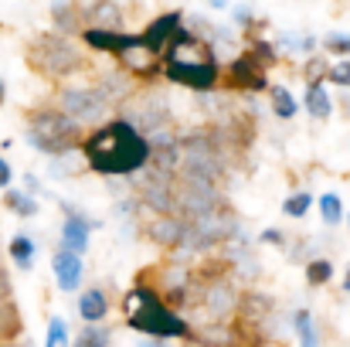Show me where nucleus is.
Here are the masks:
<instances>
[{
	"label": "nucleus",
	"mask_w": 350,
	"mask_h": 347,
	"mask_svg": "<svg viewBox=\"0 0 350 347\" xmlns=\"http://www.w3.org/2000/svg\"><path fill=\"white\" fill-rule=\"evenodd\" d=\"M228 79H232L234 89H255V92L269 89L265 68H262V62L255 55H238L232 62V68H228Z\"/></svg>",
	"instance_id": "9d476101"
},
{
	"label": "nucleus",
	"mask_w": 350,
	"mask_h": 347,
	"mask_svg": "<svg viewBox=\"0 0 350 347\" xmlns=\"http://www.w3.org/2000/svg\"><path fill=\"white\" fill-rule=\"evenodd\" d=\"M27 62L38 72H44L48 79H65V75L82 68V55H79V48L65 34H38L31 41Z\"/></svg>",
	"instance_id": "20e7f679"
},
{
	"label": "nucleus",
	"mask_w": 350,
	"mask_h": 347,
	"mask_svg": "<svg viewBox=\"0 0 350 347\" xmlns=\"http://www.w3.org/2000/svg\"><path fill=\"white\" fill-rule=\"evenodd\" d=\"M293 331L299 337V347H320V334H317V324H313V313L310 310H296Z\"/></svg>",
	"instance_id": "a211bd4d"
},
{
	"label": "nucleus",
	"mask_w": 350,
	"mask_h": 347,
	"mask_svg": "<svg viewBox=\"0 0 350 347\" xmlns=\"http://www.w3.org/2000/svg\"><path fill=\"white\" fill-rule=\"evenodd\" d=\"M323 44H327V51H334V55H347L350 58V34H344V31H330V34L323 38Z\"/></svg>",
	"instance_id": "7c9ffc66"
},
{
	"label": "nucleus",
	"mask_w": 350,
	"mask_h": 347,
	"mask_svg": "<svg viewBox=\"0 0 350 347\" xmlns=\"http://www.w3.org/2000/svg\"><path fill=\"white\" fill-rule=\"evenodd\" d=\"M262 242H272V245H282V231L265 229V231H262Z\"/></svg>",
	"instance_id": "e433bc0d"
},
{
	"label": "nucleus",
	"mask_w": 350,
	"mask_h": 347,
	"mask_svg": "<svg viewBox=\"0 0 350 347\" xmlns=\"http://www.w3.org/2000/svg\"><path fill=\"white\" fill-rule=\"evenodd\" d=\"M320 211H323V222L327 225H340L344 222V205H340L337 194H323L320 198Z\"/></svg>",
	"instance_id": "bb28decb"
},
{
	"label": "nucleus",
	"mask_w": 350,
	"mask_h": 347,
	"mask_svg": "<svg viewBox=\"0 0 350 347\" xmlns=\"http://www.w3.org/2000/svg\"><path fill=\"white\" fill-rule=\"evenodd\" d=\"M303 106H306V113L313 116V119H327V116L334 113V103H330V96H327L323 82H310V86H306Z\"/></svg>",
	"instance_id": "dca6fc26"
},
{
	"label": "nucleus",
	"mask_w": 350,
	"mask_h": 347,
	"mask_svg": "<svg viewBox=\"0 0 350 347\" xmlns=\"http://www.w3.org/2000/svg\"><path fill=\"white\" fill-rule=\"evenodd\" d=\"M232 307H234L232 286H225V283H215V286L208 290V310H211L215 317H225Z\"/></svg>",
	"instance_id": "aec40b11"
},
{
	"label": "nucleus",
	"mask_w": 350,
	"mask_h": 347,
	"mask_svg": "<svg viewBox=\"0 0 350 347\" xmlns=\"http://www.w3.org/2000/svg\"><path fill=\"white\" fill-rule=\"evenodd\" d=\"M7 252H10V259L17 262V269H31L38 248H34V238H27V235H14L10 245H7Z\"/></svg>",
	"instance_id": "6ab92c4d"
},
{
	"label": "nucleus",
	"mask_w": 350,
	"mask_h": 347,
	"mask_svg": "<svg viewBox=\"0 0 350 347\" xmlns=\"http://www.w3.org/2000/svg\"><path fill=\"white\" fill-rule=\"evenodd\" d=\"M24 188H27V194H34L38 191V177L34 174H24Z\"/></svg>",
	"instance_id": "4c0bfd02"
},
{
	"label": "nucleus",
	"mask_w": 350,
	"mask_h": 347,
	"mask_svg": "<svg viewBox=\"0 0 350 347\" xmlns=\"http://www.w3.org/2000/svg\"><path fill=\"white\" fill-rule=\"evenodd\" d=\"M129 327L139 331V334H150L153 341H163V337H191V327L150 290V286H139L129 293Z\"/></svg>",
	"instance_id": "f03ea898"
},
{
	"label": "nucleus",
	"mask_w": 350,
	"mask_h": 347,
	"mask_svg": "<svg viewBox=\"0 0 350 347\" xmlns=\"http://www.w3.org/2000/svg\"><path fill=\"white\" fill-rule=\"evenodd\" d=\"M143 201L150 205V208H157V211H163V215H170L177 205H180V198L174 194V181H170V174L167 170H157V167H150V174H146V181H143Z\"/></svg>",
	"instance_id": "6e6552de"
},
{
	"label": "nucleus",
	"mask_w": 350,
	"mask_h": 347,
	"mask_svg": "<svg viewBox=\"0 0 350 347\" xmlns=\"http://www.w3.org/2000/svg\"><path fill=\"white\" fill-rule=\"evenodd\" d=\"M139 347H160V341H143Z\"/></svg>",
	"instance_id": "ea45409f"
},
{
	"label": "nucleus",
	"mask_w": 350,
	"mask_h": 347,
	"mask_svg": "<svg viewBox=\"0 0 350 347\" xmlns=\"http://www.w3.org/2000/svg\"><path fill=\"white\" fill-rule=\"evenodd\" d=\"M330 279H334V266H330L327 259L306 262V283H310V286H323V283H330Z\"/></svg>",
	"instance_id": "a878e982"
},
{
	"label": "nucleus",
	"mask_w": 350,
	"mask_h": 347,
	"mask_svg": "<svg viewBox=\"0 0 350 347\" xmlns=\"http://www.w3.org/2000/svg\"><path fill=\"white\" fill-rule=\"evenodd\" d=\"M0 103H3V79H0Z\"/></svg>",
	"instance_id": "a19ab883"
},
{
	"label": "nucleus",
	"mask_w": 350,
	"mask_h": 347,
	"mask_svg": "<svg viewBox=\"0 0 350 347\" xmlns=\"http://www.w3.org/2000/svg\"><path fill=\"white\" fill-rule=\"evenodd\" d=\"M272 110H275L279 119H293L299 106H296V99H293V92H289L286 86H275V89H272Z\"/></svg>",
	"instance_id": "5701e85b"
},
{
	"label": "nucleus",
	"mask_w": 350,
	"mask_h": 347,
	"mask_svg": "<svg viewBox=\"0 0 350 347\" xmlns=\"http://www.w3.org/2000/svg\"><path fill=\"white\" fill-rule=\"evenodd\" d=\"M252 55H255L262 65H272V62L279 58V55H275V48H272L269 41H252Z\"/></svg>",
	"instance_id": "72a5a7b5"
},
{
	"label": "nucleus",
	"mask_w": 350,
	"mask_h": 347,
	"mask_svg": "<svg viewBox=\"0 0 350 347\" xmlns=\"http://www.w3.org/2000/svg\"><path fill=\"white\" fill-rule=\"evenodd\" d=\"M7 347H10V344H7Z\"/></svg>",
	"instance_id": "37998d69"
},
{
	"label": "nucleus",
	"mask_w": 350,
	"mask_h": 347,
	"mask_svg": "<svg viewBox=\"0 0 350 347\" xmlns=\"http://www.w3.org/2000/svg\"><path fill=\"white\" fill-rule=\"evenodd\" d=\"M180 10H174V14H163V17H157L146 31H143V48L146 51H167V44L177 38V31H180Z\"/></svg>",
	"instance_id": "9b49d317"
},
{
	"label": "nucleus",
	"mask_w": 350,
	"mask_h": 347,
	"mask_svg": "<svg viewBox=\"0 0 350 347\" xmlns=\"http://www.w3.org/2000/svg\"><path fill=\"white\" fill-rule=\"evenodd\" d=\"M10 177H14V170H10V164L0 157V188H3V191L10 188Z\"/></svg>",
	"instance_id": "f704fd0d"
},
{
	"label": "nucleus",
	"mask_w": 350,
	"mask_h": 347,
	"mask_svg": "<svg viewBox=\"0 0 350 347\" xmlns=\"http://www.w3.org/2000/svg\"><path fill=\"white\" fill-rule=\"evenodd\" d=\"M167 79L177 82V86L208 92V89H215V82H218V65H215L211 58H208V62H170V65H167Z\"/></svg>",
	"instance_id": "423d86ee"
},
{
	"label": "nucleus",
	"mask_w": 350,
	"mask_h": 347,
	"mask_svg": "<svg viewBox=\"0 0 350 347\" xmlns=\"http://www.w3.org/2000/svg\"><path fill=\"white\" fill-rule=\"evenodd\" d=\"M17 331H21V317H17L14 303L0 307V341H3V337H14Z\"/></svg>",
	"instance_id": "c85d7f7f"
},
{
	"label": "nucleus",
	"mask_w": 350,
	"mask_h": 347,
	"mask_svg": "<svg viewBox=\"0 0 350 347\" xmlns=\"http://www.w3.org/2000/svg\"><path fill=\"white\" fill-rule=\"evenodd\" d=\"M99 92H103L106 103H113V99H119V96L129 92V79H126V75H106V82L99 86Z\"/></svg>",
	"instance_id": "cd10ccee"
},
{
	"label": "nucleus",
	"mask_w": 350,
	"mask_h": 347,
	"mask_svg": "<svg viewBox=\"0 0 350 347\" xmlns=\"http://www.w3.org/2000/svg\"><path fill=\"white\" fill-rule=\"evenodd\" d=\"M82 153H85L89 167L106 177H129L153 160L150 140L129 119H113V123L99 126L92 136H85Z\"/></svg>",
	"instance_id": "f257e3e1"
},
{
	"label": "nucleus",
	"mask_w": 350,
	"mask_h": 347,
	"mask_svg": "<svg viewBox=\"0 0 350 347\" xmlns=\"http://www.w3.org/2000/svg\"><path fill=\"white\" fill-rule=\"evenodd\" d=\"M10 303V279H7V272H0V307H7Z\"/></svg>",
	"instance_id": "c9c22d12"
},
{
	"label": "nucleus",
	"mask_w": 350,
	"mask_h": 347,
	"mask_svg": "<svg viewBox=\"0 0 350 347\" xmlns=\"http://www.w3.org/2000/svg\"><path fill=\"white\" fill-rule=\"evenodd\" d=\"M85 17H89V27H103L99 21H109V31H119V7L116 3H96V7L85 10Z\"/></svg>",
	"instance_id": "4be33fe9"
},
{
	"label": "nucleus",
	"mask_w": 350,
	"mask_h": 347,
	"mask_svg": "<svg viewBox=\"0 0 350 347\" xmlns=\"http://www.w3.org/2000/svg\"><path fill=\"white\" fill-rule=\"evenodd\" d=\"M344 293H350V269H347V276H344Z\"/></svg>",
	"instance_id": "58836bf2"
},
{
	"label": "nucleus",
	"mask_w": 350,
	"mask_h": 347,
	"mask_svg": "<svg viewBox=\"0 0 350 347\" xmlns=\"http://www.w3.org/2000/svg\"><path fill=\"white\" fill-rule=\"evenodd\" d=\"M347 225H350V218H347Z\"/></svg>",
	"instance_id": "79ce46f5"
},
{
	"label": "nucleus",
	"mask_w": 350,
	"mask_h": 347,
	"mask_svg": "<svg viewBox=\"0 0 350 347\" xmlns=\"http://www.w3.org/2000/svg\"><path fill=\"white\" fill-rule=\"evenodd\" d=\"M106 313H109V300H106L103 290H89V293H82V300H79V317H82L85 324H103Z\"/></svg>",
	"instance_id": "2eb2a0df"
},
{
	"label": "nucleus",
	"mask_w": 350,
	"mask_h": 347,
	"mask_svg": "<svg viewBox=\"0 0 350 347\" xmlns=\"http://www.w3.org/2000/svg\"><path fill=\"white\" fill-rule=\"evenodd\" d=\"M113 341V331L109 327H99V324H85L82 334L75 337V347H109Z\"/></svg>",
	"instance_id": "412c9836"
},
{
	"label": "nucleus",
	"mask_w": 350,
	"mask_h": 347,
	"mask_svg": "<svg viewBox=\"0 0 350 347\" xmlns=\"http://www.w3.org/2000/svg\"><path fill=\"white\" fill-rule=\"evenodd\" d=\"M85 44L113 55H129L143 48V34H126V31H103V27H85Z\"/></svg>",
	"instance_id": "1a4fd4ad"
},
{
	"label": "nucleus",
	"mask_w": 350,
	"mask_h": 347,
	"mask_svg": "<svg viewBox=\"0 0 350 347\" xmlns=\"http://www.w3.org/2000/svg\"><path fill=\"white\" fill-rule=\"evenodd\" d=\"M82 140V126L75 119L62 113V110H38L31 116V126H27V143L41 153H51V157H65L79 146Z\"/></svg>",
	"instance_id": "7ed1b4c3"
},
{
	"label": "nucleus",
	"mask_w": 350,
	"mask_h": 347,
	"mask_svg": "<svg viewBox=\"0 0 350 347\" xmlns=\"http://www.w3.org/2000/svg\"><path fill=\"white\" fill-rule=\"evenodd\" d=\"M313 208V198H310V191H296V194H289L286 201H282V211L289 215V218H306V211Z\"/></svg>",
	"instance_id": "393cba45"
},
{
	"label": "nucleus",
	"mask_w": 350,
	"mask_h": 347,
	"mask_svg": "<svg viewBox=\"0 0 350 347\" xmlns=\"http://www.w3.org/2000/svg\"><path fill=\"white\" fill-rule=\"evenodd\" d=\"M51 272H55V283H58L65 293L79 290V283H82V255H75V252H68V248H58V252L51 255Z\"/></svg>",
	"instance_id": "f8f14e48"
},
{
	"label": "nucleus",
	"mask_w": 350,
	"mask_h": 347,
	"mask_svg": "<svg viewBox=\"0 0 350 347\" xmlns=\"http://www.w3.org/2000/svg\"><path fill=\"white\" fill-rule=\"evenodd\" d=\"M51 17H55L58 34H72V31L82 27L85 10H82V7H72V3H55V7H51Z\"/></svg>",
	"instance_id": "f3484780"
},
{
	"label": "nucleus",
	"mask_w": 350,
	"mask_h": 347,
	"mask_svg": "<svg viewBox=\"0 0 350 347\" xmlns=\"http://www.w3.org/2000/svg\"><path fill=\"white\" fill-rule=\"evenodd\" d=\"M48 347H68V324L62 317L48 320Z\"/></svg>",
	"instance_id": "c756f323"
},
{
	"label": "nucleus",
	"mask_w": 350,
	"mask_h": 347,
	"mask_svg": "<svg viewBox=\"0 0 350 347\" xmlns=\"http://www.w3.org/2000/svg\"><path fill=\"white\" fill-rule=\"evenodd\" d=\"M279 44L282 48H296V51H313L317 38H310V34H279Z\"/></svg>",
	"instance_id": "2f4dec72"
},
{
	"label": "nucleus",
	"mask_w": 350,
	"mask_h": 347,
	"mask_svg": "<svg viewBox=\"0 0 350 347\" xmlns=\"http://www.w3.org/2000/svg\"><path fill=\"white\" fill-rule=\"evenodd\" d=\"M62 248H68L75 255H82L89 248V222L82 215L65 218V225H62Z\"/></svg>",
	"instance_id": "4468645a"
},
{
	"label": "nucleus",
	"mask_w": 350,
	"mask_h": 347,
	"mask_svg": "<svg viewBox=\"0 0 350 347\" xmlns=\"http://www.w3.org/2000/svg\"><path fill=\"white\" fill-rule=\"evenodd\" d=\"M215 208H218V194H215V188L204 184V181H187V177H184L180 211H184L191 222H201V218L215 215Z\"/></svg>",
	"instance_id": "0eeeda50"
},
{
	"label": "nucleus",
	"mask_w": 350,
	"mask_h": 347,
	"mask_svg": "<svg viewBox=\"0 0 350 347\" xmlns=\"http://www.w3.org/2000/svg\"><path fill=\"white\" fill-rule=\"evenodd\" d=\"M187 231L191 225L184 218H157L150 225V238L157 245H187Z\"/></svg>",
	"instance_id": "ddd939ff"
},
{
	"label": "nucleus",
	"mask_w": 350,
	"mask_h": 347,
	"mask_svg": "<svg viewBox=\"0 0 350 347\" xmlns=\"http://www.w3.org/2000/svg\"><path fill=\"white\" fill-rule=\"evenodd\" d=\"M58 110L82 126V123H99L109 113V103L103 99L99 89H65L58 99Z\"/></svg>",
	"instance_id": "39448f33"
},
{
	"label": "nucleus",
	"mask_w": 350,
	"mask_h": 347,
	"mask_svg": "<svg viewBox=\"0 0 350 347\" xmlns=\"http://www.w3.org/2000/svg\"><path fill=\"white\" fill-rule=\"evenodd\" d=\"M3 198H7V205H10L21 218H31V215L38 211V201H34L27 191H10V188H7V191H3Z\"/></svg>",
	"instance_id": "b1692460"
},
{
	"label": "nucleus",
	"mask_w": 350,
	"mask_h": 347,
	"mask_svg": "<svg viewBox=\"0 0 350 347\" xmlns=\"http://www.w3.org/2000/svg\"><path fill=\"white\" fill-rule=\"evenodd\" d=\"M327 79H330L334 86H344V89H350V58L337 62V65H330V68H327Z\"/></svg>",
	"instance_id": "473e14b6"
}]
</instances>
